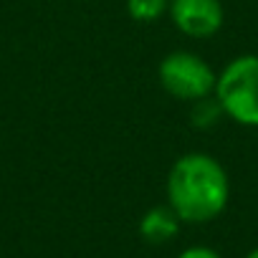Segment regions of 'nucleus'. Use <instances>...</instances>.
<instances>
[{
	"label": "nucleus",
	"instance_id": "obj_1",
	"mask_svg": "<svg viewBox=\"0 0 258 258\" xmlns=\"http://www.w3.org/2000/svg\"><path fill=\"white\" fill-rule=\"evenodd\" d=\"M230 198L225 167L205 155H182L167 175V205L182 223H208L218 218Z\"/></svg>",
	"mask_w": 258,
	"mask_h": 258
},
{
	"label": "nucleus",
	"instance_id": "obj_2",
	"mask_svg": "<svg viewBox=\"0 0 258 258\" xmlns=\"http://www.w3.org/2000/svg\"><path fill=\"white\" fill-rule=\"evenodd\" d=\"M215 99L235 124L258 129V56L233 58L215 81Z\"/></svg>",
	"mask_w": 258,
	"mask_h": 258
},
{
	"label": "nucleus",
	"instance_id": "obj_3",
	"mask_svg": "<svg viewBox=\"0 0 258 258\" xmlns=\"http://www.w3.org/2000/svg\"><path fill=\"white\" fill-rule=\"evenodd\" d=\"M218 74L190 51H175L160 63L162 89L180 101H198L215 91Z\"/></svg>",
	"mask_w": 258,
	"mask_h": 258
},
{
	"label": "nucleus",
	"instance_id": "obj_4",
	"mask_svg": "<svg viewBox=\"0 0 258 258\" xmlns=\"http://www.w3.org/2000/svg\"><path fill=\"white\" fill-rule=\"evenodd\" d=\"M170 16L180 33L190 38H210L223 26L220 0H170Z\"/></svg>",
	"mask_w": 258,
	"mask_h": 258
},
{
	"label": "nucleus",
	"instance_id": "obj_5",
	"mask_svg": "<svg viewBox=\"0 0 258 258\" xmlns=\"http://www.w3.org/2000/svg\"><path fill=\"white\" fill-rule=\"evenodd\" d=\"M177 230H180V218H177V213L170 205H165V208L157 205V208L147 210L145 218L140 220V233L152 245L172 240L177 235Z\"/></svg>",
	"mask_w": 258,
	"mask_h": 258
},
{
	"label": "nucleus",
	"instance_id": "obj_6",
	"mask_svg": "<svg viewBox=\"0 0 258 258\" xmlns=\"http://www.w3.org/2000/svg\"><path fill=\"white\" fill-rule=\"evenodd\" d=\"M220 116H223V106H220V101L215 99V94H210V96H205V99L192 101V114H190V119H192V124H195V126L208 129V126L218 124V119H220Z\"/></svg>",
	"mask_w": 258,
	"mask_h": 258
},
{
	"label": "nucleus",
	"instance_id": "obj_7",
	"mask_svg": "<svg viewBox=\"0 0 258 258\" xmlns=\"http://www.w3.org/2000/svg\"><path fill=\"white\" fill-rule=\"evenodd\" d=\"M170 8V0H126V11L137 23H155Z\"/></svg>",
	"mask_w": 258,
	"mask_h": 258
},
{
	"label": "nucleus",
	"instance_id": "obj_8",
	"mask_svg": "<svg viewBox=\"0 0 258 258\" xmlns=\"http://www.w3.org/2000/svg\"><path fill=\"white\" fill-rule=\"evenodd\" d=\"M177 258H220L213 248H205V245H192L187 250H182Z\"/></svg>",
	"mask_w": 258,
	"mask_h": 258
},
{
	"label": "nucleus",
	"instance_id": "obj_9",
	"mask_svg": "<svg viewBox=\"0 0 258 258\" xmlns=\"http://www.w3.org/2000/svg\"><path fill=\"white\" fill-rule=\"evenodd\" d=\"M245 258H258V248H255V250H250V253H248Z\"/></svg>",
	"mask_w": 258,
	"mask_h": 258
}]
</instances>
